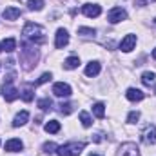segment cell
Returning a JSON list of instances; mask_svg holds the SVG:
<instances>
[{"label": "cell", "instance_id": "6da1fadb", "mask_svg": "<svg viewBox=\"0 0 156 156\" xmlns=\"http://www.w3.org/2000/svg\"><path fill=\"white\" fill-rule=\"evenodd\" d=\"M22 35H24V38L29 40V42L35 44V45L45 42V31H44V27L38 26V24H33V22H27V24L24 26Z\"/></svg>", "mask_w": 156, "mask_h": 156}, {"label": "cell", "instance_id": "7a4b0ae2", "mask_svg": "<svg viewBox=\"0 0 156 156\" xmlns=\"http://www.w3.org/2000/svg\"><path fill=\"white\" fill-rule=\"evenodd\" d=\"M38 62V51L37 47L29 44H22V53H20V64L26 71H31Z\"/></svg>", "mask_w": 156, "mask_h": 156}, {"label": "cell", "instance_id": "3957f363", "mask_svg": "<svg viewBox=\"0 0 156 156\" xmlns=\"http://www.w3.org/2000/svg\"><path fill=\"white\" fill-rule=\"evenodd\" d=\"M85 149V142H69L66 145L56 147V154L58 156H78Z\"/></svg>", "mask_w": 156, "mask_h": 156}, {"label": "cell", "instance_id": "277c9868", "mask_svg": "<svg viewBox=\"0 0 156 156\" xmlns=\"http://www.w3.org/2000/svg\"><path fill=\"white\" fill-rule=\"evenodd\" d=\"M125 18H127V13H125V9H122V7H113V9L107 13L109 24H118V22H122V20H125Z\"/></svg>", "mask_w": 156, "mask_h": 156}, {"label": "cell", "instance_id": "5b68a950", "mask_svg": "<svg viewBox=\"0 0 156 156\" xmlns=\"http://www.w3.org/2000/svg\"><path fill=\"white\" fill-rule=\"evenodd\" d=\"M71 93H73L71 87L67 83H64V82H56L53 85V94L58 96V98H67V96H71Z\"/></svg>", "mask_w": 156, "mask_h": 156}, {"label": "cell", "instance_id": "8992f818", "mask_svg": "<svg viewBox=\"0 0 156 156\" xmlns=\"http://www.w3.org/2000/svg\"><path fill=\"white\" fill-rule=\"evenodd\" d=\"M2 96H4L5 102H15V100L20 96V93H18V89L13 87L11 83H4V87H2Z\"/></svg>", "mask_w": 156, "mask_h": 156}, {"label": "cell", "instance_id": "52a82bcc", "mask_svg": "<svg viewBox=\"0 0 156 156\" xmlns=\"http://www.w3.org/2000/svg\"><path fill=\"white\" fill-rule=\"evenodd\" d=\"M118 156H140V151H138L136 144L127 142V144H122V145H120V149H118Z\"/></svg>", "mask_w": 156, "mask_h": 156}, {"label": "cell", "instance_id": "ba28073f", "mask_svg": "<svg viewBox=\"0 0 156 156\" xmlns=\"http://www.w3.org/2000/svg\"><path fill=\"white\" fill-rule=\"evenodd\" d=\"M142 142L145 145H153L156 144V125H147L142 133Z\"/></svg>", "mask_w": 156, "mask_h": 156}, {"label": "cell", "instance_id": "9c48e42d", "mask_svg": "<svg viewBox=\"0 0 156 156\" xmlns=\"http://www.w3.org/2000/svg\"><path fill=\"white\" fill-rule=\"evenodd\" d=\"M82 13H83L85 16H89V18H96V16H100L102 7H100L98 4H83V5H82Z\"/></svg>", "mask_w": 156, "mask_h": 156}, {"label": "cell", "instance_id": "30bf717a", "mask_svg": "<svg viewBox=\"0 0 156 156\" xmlns=\"http://www.w3.org/2000/svg\"><path fill=\"white\" fill-rule=\"evenodd\" d=\"M67 44H69V33H67L66 29H62V27H60V29L56 31V40H55V47H56V49H64V47H66Z\"/></svg>", "mask_w": 156, "mask_h": 156}, {"label": "cell", "instance_id": "8fae6325", "mask_svg": "<svg viewBox=\"0 0 156 156\" xmlns=\"http://www.w3.org/2000/svg\"><path fill=\"white\" fill-rule=\"evenodd\" d=\"M134 45H136V35H127L125 38L120 42V49H122L123 53L133 51V49H134Z\"/></svg>", "mask_w": 156, "mask_h": 156}, {"label": "cell", "instance_id": "7c38bea8", "mask_svg": "<svg viewBox=\"0 0 156 156\" xmlns=\"http://www.w3.org/2000/svg\"><path fill=\"white\" fill-rule=\"evenodd\" d=\"M4 147H5V151H7V153H18V151H22V149H24V144H22L18 138H11V140H7V142H5V145H4Z\"/></svg>", "mask_w": 156, "mask_h": 156}, {"label": "cell", "instance_id": "4fadbf2b", "mask_svg": "<svg viewBox=\"0 0 156 156\" xmlns=\"http://www.w3.org/2000/svg\"><path fill=\"white\" fill-rule=\"evenodd\" d=\"M125 96H127V100H131V102H142V100L145 98V94H144V93H142L140 89H134V87L127 89Z\"/></svg>", "mask_w": 156, "mask_h": 156}, {"label": "cell", "instance_id": "5bb4252c", "mask_svg": "<svg viewBox=\"0 0 156 156\" xmlns=\"http://www.w3.org/2000/svg\"><path fill=\"white\" fill-rule=\"evenodd\" d=\"M20 15H22V11H20L18 7H5L4 13H2V16H4L5 20H15V18H18Z\"/></svg>", "mask_w": 156, "mask_h": 156}, {"label": "cell", "instance_id": "9a60e30c", "mask_svg": "<svg viewBox=\"0 0 156 156\" xmlns=\"http://www.w3.org/2000/svg\"><path fill=\"white\" fill-rule=\"evenodd\" d=\"M27 120H29V113L27 111H20L15 120H13V127H20V125H26L27 123Z\"/></svg>", "mask_w": 156, "mask_h": 156}, {"label": "cell", "instance_id": "2e32d148", "mask_svg": "<svg viewBox=\"0 0 156 156\" xmlns=\"http://www.w3.org/2000/svg\"><path fill=\"white\" fill-rule=\"evenodd\" d=\"M100 62H91V64H87V67H85V75L87 76H96L98 73H100Z\"/></svg>", "mask_w": 156, "mask_h": 156}, {"label": "cell", "instance_id": "e0dca14e", "mask_svg": "<svg viewBox=\"0 0 156 156\" xmlns=\"http://www.w3.org/2000/svg\"><path fill=\"white\" fill-rule=\"evenodd\" d=\"M154 82H156V75L153 73V71H145V73L142 75V83H144V85L151 87Z\"/></svg>", "mask_w": 156, "mask_h": 156}, {"label": "cell", "instance_id": "ac0fdd59", "mask_svg": "<svg viewBox=\"0 0 156 156\" xmlns=\"http://www.w3.org/2000/svg\"><path fill=\"white\" fill-rule=\"evenodd\" d=\"M78 66H80V58L78 56H69L66 62H64V69H76Z\"/></svg>", "mask_w": 156, "mask_h": 156}, {"label": "cell", "instance_id": "d6986e66", "mask_svg": "<svg viewBox=\"0 0 156 156\" xmlns=\"http://www.w3.org/2000/svg\"><path fill=\"white\" fill-rule=\"evenodd\" d=\"M58 131H60V122H56V120H51V122H47V123H45V133L56 134Z\"/></svg>", "mask_w": 156, "mask_h": 156}, {"label": "cell", "instance_id": "ffe728a7", "mask_svg": "<svg viewBox=\"0 0 156 156\" xmlns=\"http://www.w3.org/2000/svg\"><path fill=\"white\" fill-rule=\"evenodd\" d=\"M93 113H94V116H96V118H100V120H102V118L105 116V105H104L102 102L94 104V105H93Z\"/></svg>", "mask_w": 156, "mask_h": 156}, {"label": "cell", "instance_id": "44dd1931", "mask_svg": "<svg viewBox=\"0 0 156 156\" xmlns=\"http://www.w3.org/2000/svg\"><path fill=\"white\" fill-rule=\"evenodd\" d=\"M38 107L42 111H51V109H53V100H51V98H40Z\"/></svg>", "mask_w": 156, "mask_h": 156}, {"label": "cell", "instance_id": "7402d4cb", "mask_svg": "<svg viewBox=\"0 0 156 156\" xmlns=\"http://www.w3.org/2000/svg\"><path fill=\"white\" fill-rule=\"evenodd\" d=\"M2 47L7 51V53H11V51H15L16 49V40L15 38H5L2 42Z\"/></svg>", "mask_w": 156, "mask_h": 156}, {"label": "cell", "instance_id": "603a6c76", "mask_svg": "<svg viewBox=\"0 0 156 156\" xmlns=\"http://www.w3.org/2000/svg\"><path fill=\"white\" fill-rule=\"evenodd\" d=\"M20 96H22V100H24V102H27V104H29V102L33 100V89H31V85H27L26 89H22Z\"/></svg>", "mask_w": 156, "mask_h": 156}, {"label": "cell", "instance_id": "cb8c5ba5", "mask_svg": "<svg viewBox=\"0 0 156 156\" xmlns=\"http://www.w3.org/2000/svg\"><path fill=\"white\" fill-rule=\"evenodd\" d=\"M27 7L31 11H40V9H44V0H29Z\"/></svg>", "mask_w": 156, "mask_h": 156}, {"label": "cell", "instance_id": "d4e9b609", "mask_svg": "<svg viewBox=\"0 0 156 156\" xmlns=\"http://www.w3.org/2000/svg\"><path fill=\"white\" fill-rule=\"evenodd\" d=\"M58 107H60V113H62V115H71V113L75 111V104H64V102H62Z\"/></svg>", "mask_w": 156, "mask_h": 156}, {"label": "cell", "instance_id": "484cf974", "mask_svg": "<svg viewBox=\"0 0 156 156\" xmlns=\"http://www.w3.org/2000/svg\"><path fill=\"white\" fill-rule=\"evenodd\" d=\"M80 122H82L83 127H91V123H93V120H91V116H89V113H85V111L80 113Z\"/></svg>", "mask_w": 156, "mask_h": 156}, {"label": "cell", "instance_id": "4316f807", "mask_svg": "<svg viewBox=\"0 0 156 156\" xmlns=\"http://www.w3.org/2000/svg\"><path fill=\"white\" fill-rule=\"evenodd\" d=\"M78 35H82V37H94L96 31L91 29V27H78Z\"/></svg>", "mask_w": 156, "mask_h": 156}, {"label": "cell", "instance_id": "83f0119b", "mask_svg": "<svg viewBox=\"0 0 156 156\" xmlns=\"http://www.w3.org/2000/svg\"><path fill=\"white\" fill-rule=\"evenodd\" d=\"M44 153H47V154L56 153V144H53V142H45V144H44Z\"/></svg>", "mask_w": 156, "mask_h": 156}, {"label": "cell", "instance_id": "f1b7e54d", "mask_svg": "<svg viewBox=\"0 0 156 156\" xmlns=\"http://www.w3.org/2000/svg\"><path fill=\"white\" fill-rule=\"evenodd\" d=\"M51 78H53V75H51V73H44V75H42V76H40L38 80H37V82H35V85H42V83L49 82Z\"/></svg>", "mask_w": 156, "mask_h": 156}, {"label": "cell", "instance_id": "f546056e", "mask_svg": "<svg viewBox=\"0 0 156 156\" xmlns=\"http://www.w3.org/2000/svg\"><path fill=\"white\" fill-rule=\"evenodd\" d=\"M138 120H140V113H138V111L129 113V116H127V122H129V123H136Z\"/></svg>", "mask_w": 156, "mask_h": 156}, {"label": "cell", "instance_id": "4dcf8cb0", "mask_svg": "<svg viewBox=\"0 0 156 156\" xmlns=\"http://www.w3.org/2000/svg\"><path fill=\"white\" fill-rule=\"evenodd\" d=\"M93 142H96V144H98V142H102V134H100V133H98V134H94V136H93Z\"/></svg>", "mask_w": 156, "mask_h": 156}, {"label": "cell", "instance_id": "1f68e13d", "mask_svg": "<svg viewBox=\"0 0 156 156\" xmlns=\"http://www.w3.org/2000/svg\"><path fill=\"white\" fill-rule=\"evenodd\" d=\"M134 4H138V5H145V0H136Z\"/></svg>", "mask_w": 156, "mask_h": 156}, {"label": "cell", "instance_id": "d6a6232c", "mask_svg": "<svg viewBox=\"0 0 156 156\" xmlns=\"http://www.w3.org/2000/svg\"><path fill=\"white\" fill-rule=\"evenodd\" d=\"M153 58L156 60V49H153Z\"/></svg>", "mask_w": 156, "mask_h": 156}, {"label": "cell", "instance_id": "836d02e7", "mask_svg": "<svg viewBox=\"0 0 156 156\" xmlns=\"http://www.w3.org/2000/svg\"><path fill=\"white\" fill-rule=\"evenodd\" d=\"M2 49H4V47H2V44H0V51H2Z\"/></svg>", "mask_w": 156, "mask_h": 156}, {"label": "cell", "instance_id": "e575fe53", "mask_svg": "<svg viewBox=\"0 0 156 156\" xmlns=\"http://www.w3.org/2000/svg\"><path fill=\"white\" fill-rule=\"evenodd\" d=\"M89 156H100V154H89Z\"/></svg>", "mask_w": 156, "mask_h": 156}, {"label": "cell", "instance_id": "d590c367", "mask_svg": "<svg viewBox=\"0 0 156 156\" xmlns=\"http://www.w3.org/2000/svg\"><path fill=\"white\" fill-rule=\"evenodd\" d=\"M154 94H156V87H154Z\"/></svg>", "mask_w": 156, "mask_h": 156}, {"label": "cell", "instance_id": "8d00e7d4", "mask_svg": "<svg viewBox=\"0 0 156 156\" xmlns=\"http://www.w3.org/2000/svg\"><path fill=\"white\" fill-rule=\"evenodd\" d=\"M154 26H156V20H154Z\"/></svg>", "mask_w": 156, "mask_h": 156}, {"label": "cell", "instance_id": "74e56055", "mask_svg": "<svg viewBox=\"0 0 156 156\" xmlns=\"http://www.w3.org/2000/svg\"><path fill=\"white\" fill-rule=\"evenodd\" d=\"M153 2H156V0H153Z\"/></svg>", "mask_w": 156, "mask_h": 156}]
</instances>
